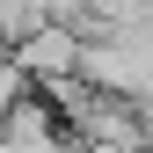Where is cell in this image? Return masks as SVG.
<instances>
[{"instance_id": "6da1fadb", "label": "cell", "mask_w": 153, "mask_h": 153, "mask_svg": "<svg viewBox=\"0 0 153 153\" xmlns=\"http://www.w3.org/2000/svg\"><path fill=\"white\" fill-rule=\"evenodd\" d=\"M7 59L22 66L29 88H51V80H66V73L80 66V29H73V22H29L7 44Z\"/></svg>"}]
</instances>
